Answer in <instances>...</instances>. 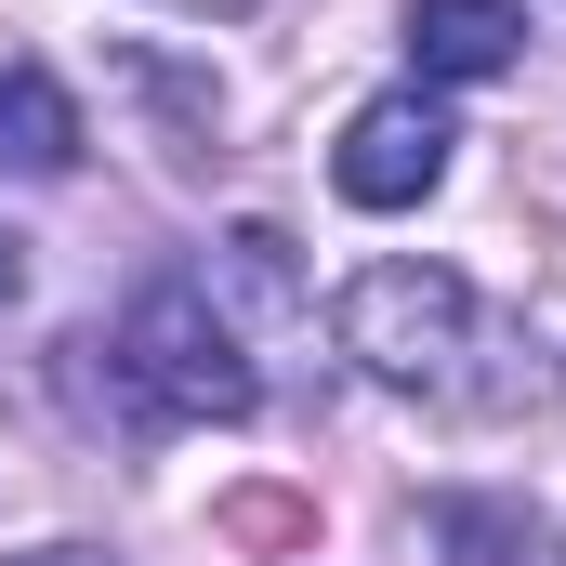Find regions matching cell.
<instances>
[{"mask_svg":"<svg viewBox=\"0 0 566 566\" xmlns=\"http://www.w3.org/2000/svg\"><path fill=\"white\" fill-rule=\"evenodd\" d=\"M27 566H106V554H27Z\"/></svg>","mask_w":566,"mask_h":566,"instance_id":"cell-9","label":"cell"},{"mask_svg":"<svg viewBox=\"0 0 566 566\" xmlns=\"http://www.w3.org/2000/svg\"><path fill=\"white\" fill-rule=\"evenodd\" d=\"M343 356L369 369V382H396V396H501L474 356H501V329H488V303L474 277H448V264H369V277L343 290Z\"/></svg>","mask_w":566,"mask_h":566,"instance_id":"cell-1","label":"cell"},{"mask_svg":"<svg viewBox=\"0 0 566 566\" xmlns=\"http://www.w3.org/2000/svg\"><path fill=\"white\" fill-rule=\"evenodd\" d=\"M514 53H527L514 0H409V66L422 80H501Z\"/></svg>","mask_w":566,"mask_h":566,"instance_id":"cell-4","label":"cell"},{"mask_svg":"<svg viewBox=\"0 0 566 566\" xmlns=\"http://www.w3.org/2000/svg\"><path fill=\"white\" fill-rule=\"evenodd\" d=\"M448 106L434 93H382V106H356L343 145H329V185L356 198V211H422L434 185H448Z\"/></svg>","mask_w":566,"mask_h":566,"instance_id":"cell-3","label":"cell"},{"mask_svg":"<svg viewBox=\"0 0 566 566\" xmlns=\"http://www.w3.org/2000/svg\"><path fill=\"white\" fill-rule=\"evenodd\" d=\"M171 13H264V0H171Z\"/></svg>","mask_w":566,"mask_h":566,"instance_id":"cell-8","label":"cell"},{"mask_svg":"<svg viewBox=\"0 0 566 566\" xmlns=\"http://www.w3.org/2000/svg\"><path fill=\"white\" fill-rule=\"evenodd\" d=\"M13 290H27V251H13V238H0V303H13Z\"/></svg>","mask_w":566,"mask_h":566,"instance_id":"cell-7","label":"cell"},{"mask_svg":"<svg viewBox=\"0 0 566 566\" xmlns=\"http://www.w3.org/2000/svg\"><path fill=\"white\" fill-rule=\"evenodd\" d=\"M80 106H66V80H53V66H0V171H40V185H53V171H80Z\"/></svg>","mask_w":566,"mask_h":566,"instance_id":"cell-5","label":"cell"},{"mask_svg":"<svg viewBox=\"0 0 566 566\" xmlns=\"http://www.w3.org/2000/svg\"><path fill=\"white\" fill-rule=\"evenodd\" d=\"M434 554L448 566H541V514L527 501H434Z\"/></svg>","mask_w":566,"mask_h":566,"instance_id":"cell-6","label":"cell"},{"mask_svg":"<svg viewBox=\"0 0 566 566\" xmlns=\"http://www.w3.org/2000/svg\"><path fill=\"white\" fill-rule=\"evenodd\" d=\"M106 369H119L133 422H251V396H264V382H251V356H238V329L211 316V290H198V277L133 290V316H119Z\"/></svg>","mask_w":566,"mask_h":566,"instance_id":"cell-2","label":"cell"}]
</instances>
